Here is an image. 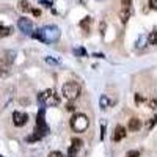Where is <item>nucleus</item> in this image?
Returning a JSON list of instances; mask_svg holds the SVG:
<instances>
[{"label":"nucleus","mask_w":157,"mask_h":157,"mask_svg":"<svg viewBox=\"0 0 157 157\" xmlns=\"http://www.w3.org/2000/svg\"><path fill=\"white\" fill-rule=\"evenodd\" d=\"M49 132V127L46 124V120H44V107L38 112L36 115V129H35V135H30L27 138V141H36V140H41L46 134Z\"/></svg>","instance_id":"1"},{"label":"nucleus","mask_w":157,"mask_h":157,"mask_svg":"<svg viewBox=\"0 0 157 157\" xmlns=\"http://www.w3.org/2000/svg\"><path fill=\"white\" fill-rule=\"evenodd\" d=\"M80 91H82V86L78 85L77 82L71 80V82H66V83L63 85L61 94H63V98H66V99L72 101V99H75V98L80 96Z\"/></svg>","instance_id":"2"},{"label":"nucleus","mask_w":157,"mask_h":157,"mask_svg":"<svg viewBox=\"0 0 157 157\" xmlns=\"http://www.w3.org/2000/svg\"><path fill=\"white\" fill-rule=\"evenodd\" d=\"M41 35H43V41L44 43H57L60 39V29L57 27V25H46V27L41 29Z\"/></svg>","instance_id":"3"},{"label":"nucleus","mask_w":157,"mask_h":157,"mask_svg":"<svg viewBox=\"0 0 157 157\" xmlns=\"http://www.w3.org/2000/svg\"><path fill=\"white\" fill-rule=\"evenodd\" d=\"M88 116L83 115V113H75L72 118H71V127L74 132H85L88 129Z\"/></svg>","instance_id":"4"},{"label":"nucleus","mask_w":157,"mask_h":157,"mask_svg":"<svg viewBox=\"0 0 157 157\" xmlns=\"http://www.w3.org/2000/svg\"><path fill=\"white\" fill-rule=\"evenodd\" d=\"M38 99H39V102L43 104V105H57V104L60 102V98L54 93V90H46V91H43L41 94L38 96Z\"/></svg>","instance_id":"5"},{"label":"nucleus","mask_w":157,"mask_h":157,"mask_svg":"<svg viewBox=\"0 0 157 157\" xmlns=\"http://www.w3.org/2000/svg\"><path fill=\"white\" fill-rule=\"evenodd\" d=\"M17 27H19V30H21L22 33H25V35H32V32H33V24H32V21L27 19V17H21V19L17 21Z\"/></svg>","instance_id":"6"},{"label":"nucleus","mask_w":157,"mask_h":157,"mask_svg":"<svg viewBox=\"0 0 157 157\" xmlns=\"http://www.w3.org/2000/svg\"><path fill=\"white\" fill-rule=\"evenodd\" d=\"M29 121V115L27 113H22V112H14L13 113V123H14V126L17 127H22L25 126Z\"/></svg>","instance_id":"7"},{"label":"nucleus","mask_w":157,"mask_h":157,"mask_svg":"<svg viewBox=\"0 0 157 157\" xmlns=\"http://www.w3.org/2000/svg\"><path fill=\"white\" fill-rule=\"evenodd\" d=\"M10 71H11V63L5 58V55L0 57V75L6 77L10 74Z\"/></svg>","instance_id":"8"},{"label":"nucleus","mask_w":157,"mask_h":157,"mask_svg":"<svg viewBox=\"0 0 157 157\" xmlns=\"http://www.w3.org/2000/svg\"><path fill=\"white\" fill-rule=\"evenodd\" d=\"M124 137H126V129H124L123 126H116V129H115V132H113L112 140L118 143V141H121Z\"/></svg>","instance_id":"9"},{"label":"nucleus","mask_w":157,"mask_h":157,"mask_svg":"<svg viewBox=\"0 0 157 157\" xmlns=\"http://www.w3.org/2000/svg\"><path fill=\"white\" fill-rule=\"evenodd\" d=\"M80 146H82V140L72 138V146L69 148V157H75L77 155V151L80 149Z\"/></svg>","instance_id":"10"},{"label":"nucleus","mask_w":157,"mask_h":157,"mask_svg":"<svg viewBox=\"0 0 157 157\" xmlns=\"http://www.w3.org/2000/svg\"><path fill=\"white\" fill-rule=\"evenodd\" d=\"M141 127V121L138 120V118H130L129 121V130H132V132H138Z\"/></svg>","instance_id":"11"},{"label":"nucleus","mask_w":157,"mask_h":157,"mask_svg":"<svg viewBox=\"0 0 157 157\" xmlns=\"http://www.w3.org/2000/svg\"><path fill=\"white\" fill-rule=\"evenodd\" d=\"M13 33V29L11 27H5L3 24H0V36L5 38V36H10Z\"/></svg>","instance_id":"12"},{"label":"nucleus","mask_w":157,"mask_h":157,"mask_svg":"<svg viewBox=\"0 0 157 157\" xmlns=\"http://www.w3.org/2000/svg\"><path fill=\"white\" fill-rule=\"evenodd\" d=\"M148 44H151V46H155V44H157V30H155V29H152V32H151V35H149Z\"/></svg>","instance_id":"13"},{"label":"nucleus","mask_w":157,"mask_h":157,"mask_svg":"<svg viewBox=\"0 0 157 157\" xmlns=\"http://www.w3.org/2000/svg\"><path fill=\"white\" fill-rule=\"evenodd\" d=\"M19 8H21L22 11H25V13L32 11V8H30V3L27 2V0H21V2H19Z\"/></svg>","instance_id":"14"},{"label":"nucleus","mask_w":157,"mask_h":157,"mask_svg":"<svg viewBox=\"0 0 157 157\" xmlns=\"http://www.w3.org/2000/svg\"><path fill=\"white\" fill-rule=\"evenodd\" d=\"M129 16H130V10H121V14H120V17H121V22H127V19H129Z\"/></svg>","instance_id":"15"},{"label":"nucleus","mask_w":157,"mask_h":157,"mask_svg":"<svg viewBox=\"0 0 157 157\" xmlns=\"http://www.w3.org/2000/svg\"><path fill=\"white\" fill-rule=\"evenodd\" d=\"M90 24H91V17H85V19L80 22V27L88 32V30H90Z\"/></svg>","instance_id":"16"},{"label":"nucleus","mask_w":157,"mask_h":157,"mask_svg":"<svg viewBox=\"0 0 157 157\" xmlns=\"http://www.w3.org/2000/svg\"><path fill=\"white\" fill-rule=\"evenodd\" d=\"M99 105H101V109H107V107H109V99H107V96H101Z\"/></svg>","instance_id":"17"},{"label":"nucleus","mask_w":157,"mask_h":157,"mask_svg":"<svg viewBox=\"0 0 157 157\" xmlns=\"http://www.w3.org/2000/svg\"><path fill=\"white\" fill-rule=\"evenodd\" d=\"M123 10H132V0H121Z\"/></svg>","instance_id":"18"},{"label":"nucleus","mask_w":157,"mask_h":157,"mask_svg":"<svg viewBox=\"0 0 157 157\" xmlns=\"http://www.w3.org/2000/svg\"><path fill=\"white\" fill-rule=\"evenodd\" d=\"M32 36L35 39H39V41H43V35H41V30H33L32 32Z\"/></svg>","instance_id":"19"},{"label":"nucleus","mask_w":157,"mask_h":157,"mask_svg":"<svg viewBox=\"0 0 157 157\" xmlns=\"http://www.w3.org/2000/svg\"><path fill=\"white\" fill-rule=\"evenodd\" d=\"M74 54L75 55H80V57H86V52H85V49H74Z\"/></svg>","instance_id":"20"},{"label":"nucleus","mask_w":157,"mask_h":157,"mask_svg":"<svg viewBox=\"0 0 157 157\" xmlns=\"http://www.w3.org/2000/svg\"><path fill=\"white\" fill-rule=\"evenodd\" d=\"M155 120H157V118H155V116H152V118H151V120L148 121V124H146V127H148V129H152V127L155 126Z\"/></svg>","instance_id":"21"},{"label":"nucleus","mask_w":157,"mask_h":157,"mask_svg":"<svg viewBox=\"0 0 157 157\" xmlns=\"http://www.w3.org/2000/svg\"><path fill=\"white\" fill-rule=\"evenodd\" d=\"M38 2L41 3L43 6H46V8H50V6H52V2H50V0H38Z\"/></svg>","instance_id":"22"},{"label":"nucleus","mask_w":157,"mask_h":157,"mask_svg":"<svg viewBox=\"0 0 157 157\" xmlns=\"http://www.w3.org/2000/svg\"><path fill=\"white\" fill-rule=\"evenodd\" d=\"M49 157H66V155H63V152H60V151H52L49 154Z\"/></svg>","instance_id":"23"},{"label":"nucleus","mask_w":157,"mask_h":157,"mask_svg":"<svg viewBox=\"0 0 157 157\" xmlns=\"http://www.w3.org/2000/svg\"><path fill=\"white\" fill-rule=\"evenodd\" d=\"M145 36H140V39H138V41H137V47H143V46H145Z\"/></svg>","instance_id":"24"},{"label":"nucleus","mask_w":157,"mask_h":157,"mask_svg":"<svg viewBox=\"0 0 157 157\" xmlns=\"http://www.w3.org/2000/svg\"><path fill=\"white\" fill-rule=\"evenodd\" d=\"M149 8L154 11V10H157V0H149Z\"/></svg>","instance_id":"25"},{"label":"nucleus","mask_w":157,"mask_h":157,"mask_svg":"<svg viewBox=\"0 0 157 157\" xmlns=\"http://www.w3.org/2000/svg\"><path fill=\"white\" fill-rule=\"evenodd\" d=\"M127 157H140V152H138V151H130V152L127 154Z\"/></svg>","instance_id":"26"},{"label":"nucleus","mask_w":157,"mask_h":157,"mask_svg":"<svg viewBox=\"0 0 157 157\" xmlns=\"http://www.w3.org/2000/svg\"><path fill=\"white\" fill-rule=\"evenodd\" d=\"M135 102H137V104L143 102V96H141V94H135Z\"/></svg>","instance_id":"27"},{"label":"nucleus","mask_w":157,"mask_h":157,"mask_svg":"<svg viewBox=\"0 0 157 157\" xmlns=\"http://www.w3.org/2000/svg\"><path fill=\"white\" fill-rule=\"evenodd\" d=\"M46 61H47V63H52V64H57V61H55L54 58H50V57H47V58H46Z\"/></svg>","instance_id":"28"},{"label":"nucleus","mask_w":157,"mask_h":157,"mask_svg":"<svg viewBox=\"0 0 157 157\" xmlns=\"http://www.w3.org/2000/svg\"><path fill=\"white\" fill-rule=\"evenodd\" d=\"M32 13L35 16H41V11H39V10H32Z\"/></svg>","instance_id":"29"},{"label":"nucleus","mask_w":157,"mask_h":157,"mask_svg":"<svg viewBox=\"0 0 157 157\" xmlns=\"http://www.w3.org/2000/svg\"><path fill=\"white\" fill-rule=\"evenodd\" d=\"M94 57H96V58H104V55H102V54H94Z\"/></svg>","instance_id":"30"},{"label":"nucleus","mask_w":157,"mask_h":157,"mask_svg":"<svg viewBox=\"0 0 157 157\" xmlns=\"http://www.w3.org/2000/svg\"><path fill=\"white\" fill-rule=\"evenodd\" d=\"M0 157H5V155H2V154H0Z\"/></svg>","instance_id":"31"}]
</instances>
